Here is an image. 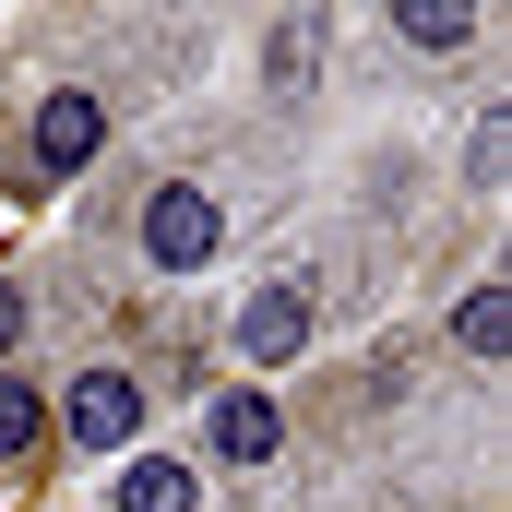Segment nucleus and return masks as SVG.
<instances>
[{
    "label": "nucleus",
    "instance_id": "1",
    "mask_svg": "<svg viewBox=\"0 0 512 512\" xmlns=\"http://www.w3.org/2000/svg\"><path fill=\"white\" fill-rule=\"evenodd\" d=\"M131 251H143V274H215V262H227V203H215V179H191V167L143 179Z\"/></svg>",
    "mask_w": 512,
    "mask_h": 512
},
{
    "label": "nucleus",
    "instance_id": "2",
    "mask_svg": "<svg viewBox=\"0 0 512 512\" xmlns=\"http://www.w3.org/2000/svg\"><path fill=\"white\" fill-rule=\"evenodd\" d=\"M310 346H322V298H310V274H262L251 298L227 310V358H239L262 393H274V370H298Z\"/></svg>",
    "mask_w": 512,
    "mask_h": 512
},
{
    "label": "nucleus",
    "instance_id": "3",
    "mask_svg": "<svg viewBox=\"0 0 512 512\" xmlns=\"http://www.w3.org/2000/svg\"><path fill=\"white\" fill-rule=\"evenodd\" d=\"M143 417H155V393L131 382L120 358H96V370H72V393H48V441H72V453H96V465L143 453Z\"/></svg>",
    "mask_w": 512,
    "mask_h": 512
},
{
    "label": "nucleus",
    "instance_id": "4",
    "mask_svg": "<svg viewBox=\"0 0 512 512\" xmlns=\"http://www.w3.org/2000/svg\"><path fill=\"white\" fill-rule=\"evenodd\" d=\"M286 405L262 382H227V393H203V441H191V465H215V477H274L286 465Z\"/></svg>",
    "mask_w": 512,
    "mask_h": 512
},
{
    "label": "nucleus",
    "instance_id": "5",
    "mask_svg": "<svg viewBox=\"0 0 512 512\" xmlns=\"http://www.w3.org/2000/svg\"><path fill=\"white\" fill-rule=\"evenodd\" d=\"M108 131H120V108H108L96 84H48L36 120H24V155H36V179H84V167L108 155Z\"/></svg>",
    "mask_w": 512,
    "mask_h": 512
},
{
    "label": "nucleus",
    "instance_id": "6",
    "mask_svg": "<svg viewBox=\"0 0 512 512\" xmlns=\"http://www.w3.org/2000/svg\"><path fill=\"white\" fill-rule=\"evenodd\" d=\"M322 36H334L322 12H274V24H262V60H251L262 108H298V96L322 84Z\"/></svg>",
    "mask_w": 512,
    "mask_h": 512
},
{
    "label": "nucleus",
    "instance_id": "7",
    "mask_svg": "<svg viewBox=\"0 0 512 512\" xmlns=\"http://www.w3.org/2000/svg\"><path fill=\"white\" fill-rule=\"evenodd\" d=\"M108 512H203V465H191V453H167V441H143V453H120Z\"/></svg>",
    "mask_w": 512,
    "mask_h": 512
},
{
    "label": "nucleus",
    "instance_id": "8",
    "mask_svg": "<svg viewBox=\"0 0 512 512\" xmlns=\"http://www.w3.org/2000/svg\"><path fill=\"white\" fill-rule=\"evenodd\" d=\"M453 358H465V370H501V358H512V286H501V274L453 298Z\"/></svg>",
    "mask_w": 512,
    "mask_h": 512
},
{
    "label": "nucleus",
    "instance_id": "9",
    "mask_svg": "<svg viewBox=\"0 0 512 512\" xmlns=\"http://www.w3.org/2000/svg\"><path fill=\"white\" fill-rule=\"evenodd\" d=\"M393 48L453 60V48H477V12H465V0H405V12H393Z\"/></svg>",
    "mask_w": 512,
    "mask_h": 512
},
{
    "label": "nucleus",
    "instance_id": "10",
    "mask_svg": "<svg viewBox=\"0 0 512 512\" xmlns=\"http://www.w3.org/2000/svg\"><path fill=\"white\" fill-rule=\"evenodd\" d=\"M24 453H48V393L24 370H0V465H24Z\"/></svg>",
    "mask_w": 512,
    "mask_h": 512
},
{
    "label": "nucleus",
    "instance_id": "11",
    "mask_svg": "<svg viewBox=\"0 0 512 512\" xmlns=\"http://www.w3.org/2000/svg\"><path fill=\"white\" fill-rule=\"evenodd\" d=\"M501 179H512V120L477 108V131H465V191H501Z\"/></svg>",
    "mask_w": 512,
    "mask_h": 512
},
{
    "label": "nucleus",
    "instance_id": "12",
    "mask_svg": "<svg viewBox=\"0 0 512 512\" xmlns=\"http://www.w3.org/2000/svg\"><path fill=\"white\" fill-rule=\"evenodd\" d=\"M24 334H36V310H24V274H0V370L24 358Z\"/></svg>",
    "mask_w": 512,
    "mask_h": 512
}]
</instances>
